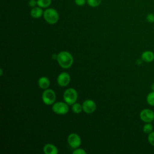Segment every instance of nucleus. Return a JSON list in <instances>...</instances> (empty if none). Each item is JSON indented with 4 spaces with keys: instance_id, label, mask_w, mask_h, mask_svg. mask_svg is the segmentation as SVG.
I'll list each match as a JSON object with an SVG mask.
<instances>
[{
    "instance_id": "obj_1",
    "label": "nucleus",
    "mask_w": 154,
    "mask_h": 154,
    "mask_svg": "<svg viewBox=\"0 0 154 154\" xmlns=\"http://www.w3.org/2000/svg\"><path fill=\"white\" fill-rule=\"evenodd\" d=\"M57 61L59 65L63 69L70 68L73 63L72 55L67 51H61L57 57Z\"/></svg>"
},
{
    "instance_id": "obj_2",
    "label": "nucleus",
    "mask_w": 154,
    "mask_h": 154,
    "mask_svg": "<svg viewBox=\"0 0 154 154\" xmlns=\"http://www.w3.org/2000/svg\"><path fill=\"white\" fill-rule=\"evenodd\" d=\"M43 17L46 22L51 25L55 24L59 20L58 11L53 8H47L43 13Z\"/></svg>"
},
{
    "instance_id": "obj_3",
    "label": "nucleus",
    "mask_w": 154,
    "mask_h": 154,
    "mask_svg": "<svg viewBox=\"0 0 154 154\" xmlns=\"http://www.w3.org/2000/svg\"><path fill=\"white\" fill-rule=\"evenodd\" d=\"M63 99L69 105H72L78 99L77 91L73 88L66 89L63 93Z\"/></svg>"
},
{
    "instance_id": "obj_4",
    "label": "nucleus",
    "mask_w": 154,
    "mask_h": 154,
    "mask_svg": "<svg viewBox=\"0 0 154 154\" xmlns=\"http://www.w3.org/2000/svg\"><path fill=\"white\" fill-rule=\"evenodd\" d=\"M42 99L45 104L47 105H52L56 99L55 93L53 90L47 88L43 92Z\"/></svg>"
},
{
    "instance_id": "obj_5",
    "label": "nucleus",
    "mask_w": 154,
    "mask_h": 154,
    "mask_svg": "<svg viewBox=\"0 0 154 154\" xmlns=\"http://www.w3.org/2000/svg\"><path fill=\"white\" fill-rule=\"evenodd\" d=\"M69 105L66 102H58L54 103L52 105V109L54 112L60 115H64L69 111Z\"/></svg>"
},
{
    "instance_id": "obj_6",
    "label": "nucleus",
    "mask_w": 154,
    "mask_h": 154,
    "mask_svg": "<svg viewBox=\"0 0 154 154\" xmlns=\"http://www.w3.org/2000/svg\"><path fill=\"white\" fill-rule=\"evenodd\" d=\"M140 118L145 123H152L154 121V112L149 108L144 109L140 113Z\"/></svg>"
},
{
    "instance_id": "obj_7",
    "label": "nucleus",
    "mask_w": 154,
    "mask_h": 154,
    "mask_svg": "<svg viewBox=\"0 0 154 154\" xmlns=\"http://www.w3.org/2000/svg\"><path fill=\"white\" fill-rule=\"evenodd\" d=\"M67 142L72 148L76 149L81 144V139L78 134L72 133L67 137Z\"/></svg>"
},
{
    "instance_id": "obj_8",
    "label": "nucleus",
    "mask_w": 154,
    "mask_h": 154,
    "mask_svg": "<svg viewBox=\"0 0 154 154\" xmlns=\"http://www.w3.org/2000/svg\"><path fill=\"white\" fill-rule=\"evenodd\" d=\"M82 106V111L87 114H91L96 109V104L94 101L91 99H87L84 100Z\"/></svg>"
},
{
    "instance_id": "obj_9",
    "label": "nucleus",
    "mask_w": 154,
    "mask_h": 154,
    "mask_svg": "<svg viewBox=\"0 0 154 154\" xmlns=\"http://www.w3.org/2000/svg\"><path fill=\"white\" fill-rule=\"evenodd\" d=\"M70 81V76L67 72H62L57 77V83L61 87H66Z\"/></svg>"
},
{
    "instance_id": "obj_10",
    "label": "nucleus",
    "mask_w": 154,
    "mask_h": 154,
    "mask_svg": "<svg viewBox=\"0 0 154 154\" xmlns=\"http://www.w3.org/2000/svg\"><path fill=\"white\" fill-rule=\"evenodd\" d=\"M43 150L45 154H57L58 153V148L55 145L51 143L46 144Z\"/></svg>"
},
{
    "instance_id": "obj_11",
    "label": "nucleus",
    "mask_w": 154,
    "mask_h": 154,
    "mask_svg": "<svg viewBox=\"0 0 154 154\" xmlns=\"http://www.w3.org/2000/svg\"><path fill=\"white\" fill-rule=\"evenodd\" d=\"M141 58L146 63H151L154 60V53L151 51H146L142 53Z\"/></svg>"
},
{
    "instance_id": "obj_12",
    "label": "nucleus",
    "mask_w": 154,
    "mask_h": 154,
    "mask_svg": "<svg viewBox=\"0 0 154 154\" xmlns=\"http://www.w3.org/2000/svg\"><path fill=\"white\" fill-rule=\"evenodd\" d=\"M43 13L44 11L43 10V8L37 6L32 8L30 11V14L32 17L34 19H38L43 16Z\"/></svg>"
},
{
    "instance_id": "obj_13",
    "label": "nucleus",
    "mask_w": 154,
    "mask_h": 154,
    "mask_svg": "<svg viewBox=\"0 0 154 154\" xmlns=\"http://www.w3.org/2000/svg\"><path fill=\"white\" fill-rule=\"evenodd\" d=\"M38 85L40 88L46 90L50 85V81L46 76H42L38 80Z\"/></svg>"
},
{
    "instance_id": "obj_14",
    "label": "nucleus",
    "mask_w": 154,
    "mask_h": 154,
    "mask_svg": "<svg viewBox=\"0 0 154 154\" xmlns=\"http://www.w3.org/2000/svg\"><path fill=\"white\" fill-rule=\"evenodd\" d=\"M37 6L42 8H48L52 3V0H37Z\"/></svg>"
},
{
    "instance_id": "obj_15",
    "label": "nucleus",
    "mask_w": 154,
    "mask_h": 154,
    "mask_svg": "<svg viewBox=\"0 0 154 154\" xmlns=\"http://www.w3.org/2000/svg\"><path fill=\"white\" fill-rule=\"evenodd\" d=\"M146 101L149 105L154 106V91H153L150 92L147 94L146 97Z\"/></svg>"
},
{
    "instance_id": "obj_16",
    "label": "nucleus",
    "mask_w": 154,
    "mask_h": 154,
    "mask_svg": "<svg viewBox=\"0 0 154 154\" xmlns=\"http://www.w3.org/2000/svg\"><path fill=\"white\" fill-rule=\"evenodd\" d=\"M72 111L76 114H79L80 112H82V105H81L79 103H76L75 102V103H73L72 106Z\"/></svg>"
},
{
    "instance_id": "obj_17",
    "label": "nucleus",
    "mask_w": 154,
    "mask_h": 154,
    "mask_svg": "<svg viewBox=\"0 0 154 154\" xmlns=\"http://www.w3.org/2000/svg\"><path fill=\"white\" fill-rule=\"evenodd\" d=\"M143 131L145 134H150L153 131V125L151 123H146L143 127Z\"/></svg>"
},
{
    "instance_id": "obj_18",
    "label": "nucleus",
    "mask_w": 154,
    "mask_h": 154,
    "mask_svg": "<svg viewBox=\"0 0 154 154\" xmlns=\"http://www.w3.org/2000/svg\"><path fill=\"white\" fill-rule=\"evenodd\" d=\"M102 0H87V4L91 7H98L101 4Z\"/></svg>"
},
{
    "instance_id": "obj_19",
    "label": "nucleus",
    "mask_w": 154,
    "mask_h": 154,
    "mask_svg": "<svg viewBox=\"0 0 154 154\" xmlns=\"http://www.w3.org/2000/svg\"><path fill=\"white\" fill-rule=\"evenodd\" d=\"M149 143L152 146H154V131H152L150 134H149L147 137Z\"/></svg>"
},
{
    "instance_id": "obj_20",
    "label": "nucleus",
    "mask_w": 154,
    "mask_h": 154,
    "mask_svg": "<svg viewBox=\"0 0 154 154\" xmlns=\"http://www.w3.org/2000/svg\"><path fill=\"white\" fill-rule=\"evenodd\" d=\"M146 20L149 23H154V14L150 13L147 14L146 16Z\"/></svg>"
},
{
    "instance_id": "obj_21",
    "label": "nucleus",
    "mask_w": 154,
    "mask_h": 154,
    "mask_svg": "<svg viewBox=\"0 0 154 154\" xmlns=\"http://www.w3.org/2000/svg\"><path fill=\"white\" fill-rule=\"evenodd\" d=\"M73 154H86V152L84 149L81 148H76L73 151Z\"/></svg>"
},
{
    "instance_id": "obj_22",
    "label": "nucleus",
    "mask_w": 154,
    "mask_h": 154,
    "mask_svg": "<svg viewBox=\"0 0 154 154\" xmlns=\"http://www.w3.org/2000/svg\"><path fill=\"white\" fill-rule=\"evenodd\" d=\"M87 2V0H75V3L78 6H83Z\"/></svg>"
},
{
    "instance_id": "obj_23",
    "label": "nucleus",
    "mask_w": 154,
    "mask_h": 154,
    "mask_svg": "<svg viewBox=\"0 0 154 154\" xmlns=\"http://www.w3.org/2000/svg\"><path fill=\"white\" fill-rule=\"evenodd\" d=\"M28 5L32 8L36 7L37 5V2L36 0H29Z\"/></svg>"
},
{
    "instance_id": "obj_24",
    "label": "nucleus",
    "mask_w": 154,
    "mask_h": 154,
    "mask_svg": "<svg viewBox=\"0 0 154 154\" xmlns=\"http://www.w3.org/2000/svg\"><path fill=\"white\" fill-rule=\"evenodd\" d=\"M151 89L152 91H154V83H153L152 85H151Z\"/></svg>"
},
{
    "instance_id": "obj_25",
    "label": "nucleus",
    "mask_w": 154,
    "mask_h": 154,
    "mask_svg": "<svg viewBox=\"0 0 154 154\" xmlns=\"http://www.w3.org/2000/svg\"><path fill=\"white\" fill-rule=\"evenodd\" d=\"M0 71H1V72H0V75H1V76H2V69H1Z\"/></svg>"
},
{
    "instance_id": "obj_26",
    "label": "nucleus",
    "mask_w": 154,
    "mask_h": 154,
    "mask_svg": "<svg viewBox=\"0 0 154 154\" xmlns=\"http://www.w3.org/2000/svg\"><path fill=\"white\" fill-rule=\"evenodd\" d=\"M153 126H154V123H153Z\"/></svg>"
},
{
    "instance_id": "obj_27",
    "label": "nucleus",
    "mask_w": 154,
    "mask_h": 154,
    "mask_svg": "<svg viewBox=\"0 0 154 154\" xmlns=\"http://www.w3.org/2000/svg\"><path fill=\"white\" fill-rule=\"evenodd\" d=\"M27 1H29V0H27Z\"/></svg>"
}]
</instances>
